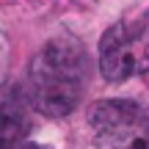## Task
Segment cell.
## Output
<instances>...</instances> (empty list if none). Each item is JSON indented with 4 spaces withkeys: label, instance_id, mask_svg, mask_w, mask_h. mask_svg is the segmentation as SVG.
I'll list each match as a JSON object with an SVG mask.
<instances>
[{
    "label": "cell",
    "instance_id": "1",
    "mask_svg": "<svg viewBox=\"0 0 149 149\" xmlns=\"http://www.w3.org/2000/svg\"><path fill=\"white\" fill-rule=\"evenodd\" d=\"M88 69V53L74 36L53 39L31 61L22 94L44 116H69L83 97Z\"/></svg>",
    "mask_w": 149,
    "mask_h": 149
},
{
    "label": "cell",
    "instance_id": "2",
    "mask_svg": "<svg viewBox=\"0 0 149 149\" xmlns=\"http://www.w3.org/2000/svg\"><path fill=\"white\" fill-rule=\"evenodd\" d=\"M100 69L111 83L149 72V11L105 31L100 42Z\"/></svg>",
    "mask_w": 149,
    "mask_h": 149
},
{
    "label": "cell",
    "instance_id": "3",
    "mask_svg": "<svg viewBox=\"0 0 149 149\" xmlns=\"http://www.w3.org/2000/svg\"><path fill=\"white\" fill-rule=\"evenodd\" d=\"M100 149H149V111L133 100H102L88 111Z\"/></svg>",
    "mask_w": 149,
    "mask_h": 149
},
{
    "label": "cell",
    "instance_id": "4",
    "mask_svg": "<svg viewBox=\"0 0 149 149\" xmlns=\"http://www.w3.org/2000/svg\"><path fill=\"white\" fill-rule=\"evenodd\" d=\"M22 97L25 94L6 97L0 102V149H19L31 133V116Z\"/></svg>",
    "mask_w": 149,
    "mask_h": 149
},
{
    "label": "cell",
    "instance_id": "5",
    "mask_svg": "<svg viewBox=\"0 0 149 149\" xmlns=\"http://www.w3.org/2000/svg\"><path fill=\"white\" fill-rule=\"evenodd\" d=\"M19 149H50V146H44V144H22Z\"/></svg>",
    "mask_w": 149,
    "mask_h": 149
}]
</instances>
